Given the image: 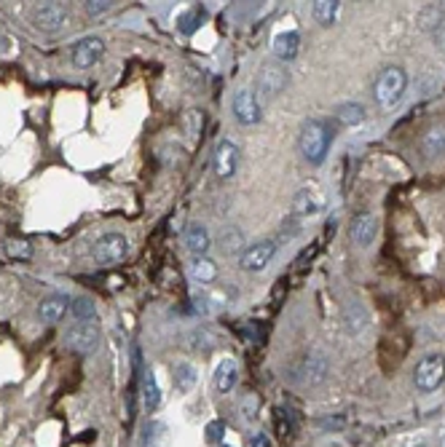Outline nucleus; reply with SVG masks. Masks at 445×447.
Here are the masks:
<instances>
[{"mask_svg":"<svg viewBox=\"0 0 445 447\" xmlns=\"http://www.w3.org/2000/svg\"><path fill=\"white\" fill-rule=\"evenodd\" d=\"M410 447H427V445H424V442H418V445H410Z\"/></svg>","mask_w":445,"mask_h":447,"instance_id":"nucleus-35","label":"nucleus"},{"mask_svg":"<svg viewBox=\"0 0 445 447\" xmlns=\"http://www.w3.org/2000/svg\"><path fill=\"white\" fill-rule=\"evenodd\" d=\"M365 108L360 102H343V105H338L336 108V121L341 126H357V123L365 121Z\"/></svg>","mask_w":445,"mask_h":447,"instance_id":"nucleus-22","label":"nucleus"},{"mask_svg":"<svg viewBox=\"0 0 445 447\" xmlns=\"http://www.w3.org/2000/svg\"><path fill=\"white\" fill-rule=\"evenodd\" d=\"M274 255H276V241H255L239 252V265L250 273L266 271Z\"/></svg>","mask_w":445,"mask_h":447,"instance_id":"nucleus-6","label":"nucleus"},{"mask_svg":"<svg viewBox=\"0 0 445 447\" xmlns=\"http://www.w3.org/2000/svg\"><path fill=\"white\" fill-rule=\"evenodd\" d=\"M252 447H269V442H266V436H263V434H257L255 439H252Z\"/></svg>","mask_w":445,"mask_h":447,"instance_id":"nucleus-33","label":"nucleus"},{"mask_svg":"<svg viewBox=\"0 0 445 447\" xmlns=\"http://www.w3.org/2000/svg\"><path fill=\"white\" fill-rule=\"evenodd\" d=\"M129 252V241L123 233H102L92 246V255L99 265H113V263H121Z\"/></svg>","mask_w":445,"mask_h":447,"instance_id":"nucleus-5","label":"nucleus"},{"mask_svg":"<svg viewBox=\"0 0 445 447\" xmlns=\"http://www.w3.org/2000/svg\"><path fill=\"white\" fill-rule=\"evenodd\" d=\"M172 380H175L177 394H190L193 391V386H196V370L190 365H177Z\"/></svg>","mask_w":445,"mask_h":447,"instance_id":"nucleus-25","label":"nucleus"},{"mask_svg":"<svg viewBox=\"0 0 445 447\" xmlns=\"http://www.w3.org/2000/svg\"><path fill=\"white\" fill-rule=\"evenodd\" d=\"M231 108H233V118L242 126H255L260 121V102H257L255 92H247V89L236 92Z\"/></svg>","mask_w":445,"mask_h":447,"instance_id":"nucleus-11","label":"nucleus"},{"mask_svg":"<svg viewBox=\"0 0 445 447\" xmlns=\"http://www.w3.org/2000/svg\"><path fill=\"white\" fill-rule=\"evenodd\" d=\"M105 54V43L95 38V35H89V38H81V41L73 46V51H70V59H73V65L75 68H95L97 62L102 59Z\"/></svg>","mask_w":445,"mask_h":447,"instance_id":"nucleus-9","label":"nucleus"},{"mask_svg":"<svg viewBox=\"0 0 445 447\" xmlns=\"http://www.w3.org/2000/svg\"><path fill=\"white\" fill-rule=\"evenodd\" d=\"M3 252L14 260H30L32 258V244L25 241V239H8V241L3 244Z\"/></svg>","mask_w":445,"mask_h":447,"instance_id":"nucleus-27","label":"nucleus"},{"mask_svg":"<svg viewBox=\"0 0 445 447\" xmlns=\"http://www.w3.org/2000/svg\"><path fill=\"white\" fill-rule=\"evenodd\" d=\"M70 311H73V319L75 322H83V325H97V306L92 298H86V295H81V298H75L73 303H70Z\"/></svg>","mask_w":445,"mask_h":447,"instance_id":"nucleus-20","label":"nucleus"},{"mask_svg":"<svg viewBox=\"0 0 445 447\" xmlns=\"http://www.w3.org/2000/svg\"><path fill=\"white\" fill-rule=\"evenodd\" d=\"M220 249H223V252H228V255H233V252L244 249L242 231H239V228H226V231L220 233Z\"/></svg>","mask_w":445,"mask_h":447,"instance_id":"nucleus-26","label":"nucleus"},{"mask_svg":"<svg viewBox=\"0 0 445 447\" xmlns=\"http://www.w3.org/2000/svg\"><path fill=\"white\" fill-rule=\"evenodd\" d=\"M443 380H445V356L443 353H427L416 365V372H413L416 389L424 394H432L443 386Z\"/></svg>","mask_w":445,"mask_h":447,"instance_id":"nucleus-3","label":"nucleus"},{"mask_svg":"<svg viewBox=\"0 0 445 447\" xmlns=\"http://www.w3.org/2000/svg\"><path fill=\"white\" fill-rule=\"evenodd\" d=\"M405 89H408V73L403 68H386L381 70L376 86H373V94L381 108H394L403 99Z\"/></svg>","mask_w":445,"mask_h":447,"instance_id":"nucleus-2","label":"nucleus"},{"mask_svg":"<svg viewBox=\"0 0 445 447\" xmlns=\"http://www.w3.org/2000/svg\"><path fill=\"white\" fill-rule=\"evenodd\" d=\"M440 447H445V434L440 436Z\"/></svg>","mask_w":445,"mask_h":447,"instance_id":"nucleus-34","label":"nucleus"},{"mask_svg":"<svg viewBox=\"0 0 445 447\" xmlns=\"http://www.w3.org/2000/svg\"><path fill=\"white\" fill-rule=\"evenodd\" d=\"M142 405H145V413H156L161 405V389H159L153 370H145V375H142Z\"/></svg>","mask_w":445,"mask_h":447,"instance_id":"nucleus-18","label":"nucleus"},{"mask_svg":"<svg viewBox=\"0 0 445 447\" xmlns=\"http://www.w3.org/2000/svg\"><path fill=\"white\" fill-rule=\"evenodd\" d=\"M14 38H11V35H8V32H3V30H0V56H8L11 54V51H14Z\"/></svg>","mask_w":445,"mask_h":447,"instance_id":"nucleus-31","label":"nucleus"},{"mask_svg":"<svg viewBox=\"0 0 445 447\" xmlns=\"http://www.w3.org/2000/svg\"><path fill=\"white\" fill-rule=\"evenodd\" d=\"M242 163V150L236 148L231 139H220L215 145V156H212V169H215V177L220 180H231L236 175Z\"/></svg>","mask_w":445,"mask_h":447,"instance_id":"nucleus-7","label":"nucleus"},{"mask_svg":"<svg viewBox=\"0 0 445 447\" xmlns=\"http://www.w3.org/2000/svg\"><path fill=\"white\" fill-rule=\"evenodd\" d=\"M287 83H290L287 70H282L279 65H266L260 70V75H257V92L266 99H274V96H279L287 89Z\"/></svg>","mask_w":445,"mask_h":447,"instance_id":"nucleus-10","label":"nucleus"},{"mask_svg":"<svg viewBox=\"0 0 445 447\" xmlns=\"http://www.w3.org/2000/svg\"><path fill=\"white\" fill-rule=\"evenodd\" d=\"M30 19L43 32H62L70 25V8L65 3H38L30 11Z\"/></svg>","mask_w":445,"mask_h":447,"instance_id":"nucleus-4","label":"nucleus"},{"mask_svg":"<svg viewBox=\"0 0 445 447\" xmlns=\"http://www.w3.org/2000/svg\"><path fill=\"white\" fill-rule=\"evenodd\" d=\"M322 206L319 201V196L314 193V188H300L295 193V199H293V212L295 215H311V212H317Z\"/></svg>","mask_w":445,"mask_h":447,"instance_id":"nucleus-21","label":"nucleus"},{"mask_svg":"<svg viewBox=\"0 0 445 447\" xmlns=\"http://www.w3.org/2000/svg\"><path fill=\"white\" fill-rule=\"evenodd\" d=\"M236 380H239V365H236V359H220L215 367V378H212L215 391H220V394L233 391Z\"/></svg>","mask_w":445,"mask_h":447,"instance_id":"nucleus-16","label":"nucleus"},{"mask_svg":"<svg viewBox=\"0 0 445 447\" xmlns=\"http://www.w3.org/2000/svg\"><path fill=\"white\" fill-rule=\"evenodd\" d=\"M99 343V327L75 322V327H68L65 332V346L75 353H92Z\"/></svg>","mask_w":445,"mask_h":447,"instance_id":"nucleus-8","label":"nucleus"},{"mask_svg":"<svg viewBox=\"0 0 445 447\" xmlns=\"http://www.w3.org/2000/svg\"><path fill=\"white\" fill-rule=\"evenodd\" d=\"M116 3H110V0H86L83 3V11H86V16H102V14H108L110 8H113Z\"/></svg>","mask_w":445,"mask_h":447,"instance_id":"nucleus-29","label":"nucleus"},{"mask_svg":"<svg viewBox=\"0 0 445 447\" xmlns=\"http://www.w3.org/2000/svg\"><path fill=\"white\" fill-rule=\"evenodd\" d=\"M223 434H226V426H223V420H212V423L207 426V442H209V445H217V442H223Z\"/></svg>","mask_w":445,"mask_h":447,"instance_id":"nucleus-30","label":"nucleus"},{"mask_svg":"<svg viewBox=\"0 0 445 447\" xmlns=\"http://www.w3.org/2000/svg\"><path fill=\"white\" fill-rule=\"evenodd\" d=\"M421 150L427 158H437L445 153V126H432L421 139Z\"/></svg>","mask_w":445,"mask_h":447,"instance_id":"nucleus-19","label":"nucleus"},{"mask_svg":"<svg viewBox=\"0 0 445 447\" xmlns=\"http://www.w3.org/2000/svg\"><path fill=\"white\" fill-rule=\"evenodd\" d=\"M70 311V300L62 295H51L38 306V316H41L43 325H59Z\"/></svg>","mask_w":445,"mask_h":447,"instance_id":"nucleus-14","label":"nucleus"},{"mask_svg":"<svg viewBox=\"0 0 445 447\" xmlns=\"http://www.w3.org/2000/svg\"><path fill=\"white\" fill-rule=\"evenodd\" d=\"M185 249H188L193 258H204L207 252H209V246H212V239H209V231L204 228L202 222H193L188 225V231H185Z\"/></svg>","mask_w":445,"mask_h":447,"instance_id":"nucleus-15","label":"nucleus"},{"mask_svg":"<svg viewBox=\"0 0 445 447\" xmlns=\"http://www.w3.org/2000/svg\"><path fill=\"white\" fill-rule=\"evenodd\" d=\"M338 8H341V3H338V0H317V3H314V8H311V14H314V19H317L322 27H330V25L336 22Z\"/></svg>","mask_w":445,"mask_h":447,"instance_id":"nucleus-23","label":"nucleus"},{"mask_svg":"<svg viewBox=\"0 0 445 447\" xmlns=\"http://www.w3.org/2000/svg\"><path fill=\"white\" fill-rule=\"evenodd\" d=\"M190 276L196 282H202V284H209V282L217 279V265L209 258H196L190 263Z\"/></svg>","mask_w":445,"mask_h":447,"instance_id":"nucleus-24","label":"nucleus"},{"mask_svg":"<svg viewBox=\"0 0 445 447\" xmlns=\"http://www.w3.org/2000/svg\"><path fill=\"white\" fill-rule=\"evenodd\" d=\"M330 145H333V129L327 123L319 121V118H311V121L303 123L300 137H298V148H300V156L311 166L324 163L327 153H330Z\"/></svg>","mask_w":445,"mask_h":447,"instance_id":"nucleus-1","label":"nucleus"},{"mask_svg":"<svg viewBox=\"0 0 445 447\" xmlns=\"http://www.w3.org/2000/svg\"><path fill=\"white\" fill-rule=\"evenodd\" d=\"M202 22H204L202 8H190V11H185V14H180V30H183L185 35H193L196 30L202 27Z\"/></svg>","mask_w":445,"mask_h":447,"instance_id":"nucleus-28","label":"nucleus"},{"mask_svg":"<svg viewBox=\"0 0 445 447\" xmlns=\"http://www.w3.org/2000/svg\"><path fill=\"white\" fill-rule=\"evenodd\" d=\"M434 46L445 54V22H440V25L434 27Z\"/></svg>","mask_w":445,"mask_h":447,"instance_id":"nucleus-32","label":"nucleus"},{"mask_svg":"<svg viewBox=\"0 0 445 447\" xmlns=\"http://www.w3.org/2000/svg\"><path fill=\"white\" fill-rule=\"evenodd\" d=\"M349 236L357 246H362V249L365 246H370L378 236V217L370 215V212H360V215L351 220Z\"/></svg>","mask_w":445,"mask_h":447,"instance_id":"nucleus-12","label":"nucleus"},{"mask_svg":"<svg viewBox=\"0 0 445 447\" xmlns=\"http://www.w3.org/2000/svg\"><path fill=\"white\" fill-rule=\"evenodd\" d=\"M327 359H324L319 351H311L306 359H303V367H300V380L303 383H309V386H317V383H322L327 378Z\"/></svg>","mask_w":445,"mask_h":447,"instance_id":"nucleus-13","label":"nucleus"},{"mask_svg":"<svg viewBox=\"0 0 445 447\" xmlns=\"http://www.w3.org/2000/svg\"><path fill=\"white\" fill-rule=\"evenodd\" d=\"M298 49H300V35L295 30H287V32H279L274 38V56L282 59V62H290L298 56Z\"/></svg>","mask_w":445,"mask_h":447,"instance_id":"nucleus-17","label":"nucleus"}]
</instances>
